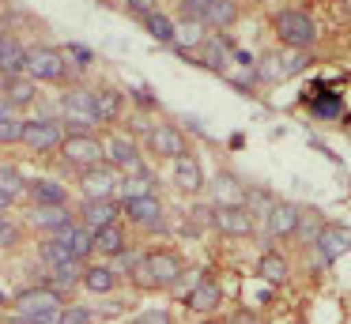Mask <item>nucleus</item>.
<instances>
[{
	"instance_id": "nucleus-1",
	"label": "nucleus",
	"mask_w": 351,
	"mask_h": 324,
	"mask_svg": "<svg viewBox=\"0 0 351 324\" xmlns=\"http://www.w3.org/2000/svg\"><path fill=\"white\" fill-rule=\"evenodd\" d=\"M132 279L136 286H152V290H167V286H178V279H185V260L178 249L170 245H155L132 264Z\"/></svg>"
},
{
	"instance_id": "nucleus-2",
	"label": "nucleus",
	"mask_w": 351,
	"mask_h": 324,
	"mask_svg": "<svg viewBox=\"0 0 351 324\" xmlns=\"http://www.w3.org/2000/svg\"><path fill=\"white\" fill-rule=\"evenodd\" d=\"M12 309H16L19 321L61 324V316H64V309H69V301H64V294L53 290V286H27V290H19L16 298H12Z\"/></svg>"
},
{
	"instance_id": "nucleus-3",
	"label": "nucleus",
	"mask_w": 351,
	"mask_h": 324,
	"mask_svg": "<svg viewBox=\"0 0 351 324\" xmlns=\"http://www.w3.org/2000/svg\"><path fill=\"white\" fill-rule=\"evenodd\" d=\"M61 162L72 166L76 173L95 170V166H106V143L95 132H69L61 143Z\"/></svg>"
},
{
	"instance_id": "nucleus-4",
	"label": "nucleus",
	"mask_w": 351,
	"mask_h": 324,
	"mask_svg": "<svg viewBox=\"0 0 351 324\" xmlns=\"http://www.w3.org/2000/svg\"><path fill=\"white\" fill-rule=\"evenodd\" d=\"M69 72H72L69 57H64V49H57V45H31V49H27L23 75H31L34 83H64Z\"/></svg>"
},
{
	"instance_id": "nucleus-5",
	"label": "nucleus",
	"mask_w": 351,
	"mask_h": 324,
	"mask_svg": "<svg viewBox=\"0 0 351 324\" xmlns=\"http://www.w3.org/2000/svg\"><path fill=\"white\" fill-rule=\"evenodd\" d=\"M69 136L64 121L57 117H31L23 121V147L34 155H61V143Z\"/></svg>"
},
{
	"instance_id": "nucleus-6",
	"label": "nucleus",
	"mask_w": 351,
	"mask_h": 324,
	"mask_svg": "<svg viewBox=\"0 0 351 324\" xmlns=\"http://www.w3.org/2000/svg\"><path fill=\"white\" fill-rule=\"evenodd\" d=\"M272 27H276V38H280L287 49H310L313 38H317L313 19L306 12H298V8H283V12H276Z\"/></svg>"
},
{
	"instance_id": "nucleus-7",
	"label": "nucleus",
	"mask_w": 351,
	"mask_h": 324,
	"mask_svg": "<svg viewBox=\"0 0 351 324\" xmlns=\"http://www.w3.org/2000/svg\"><path fill=\"white\" fill-rule=\"evenodd\" d=\"M61 113H64V128L69 132H91L99 125V117H95V90L72 87L61 98Z\"/></svg>"
},
{
	"instance_id": "nucleus-8",
	"label": "nucleus",
	"mask_w": 351,
	"mask_h": 324,
	"mask_svg": "<svg viewBox=\"0 0 351 324\" xmlns=\"http://www.w3.org/2000/svg\"><path fill=\"white\" fill-rule=\"evenodd\" d=\"M306 68V53L302 49H283V53H261L257 60V79L261 83H280V79H291Z\"/></svg>"
},
{
	"instance_id": "nucleus-9",
	"label": "nucleus",
	"mask_w": 351,
	"mask_h": 324,
	"mask_svg": "<svg viewBox=\"0 0 351 324\" xmlns=\"http://www.w3.org/2000/svg\"><path fill=\"white\" fill-rule=\"evenodd\" d=\"M147 147H152L155 158H182L189 151V140H185V132L174 121H155L147 128Z\"/></svg>"
},
{
	"instance_id": "nucleus-10",
	"label": "nucleus",
	"mask_w": 351,
	"mask_h": 324,
	"mask_svg": "<svg viewBox=\"0 0 351 324\" xmlns=\"http://www.w3.org/2000/svg\"><path fill=\"white\" fill-rule=\"evenodd\" d=\"M185 306L193 309L197 316H215V309L223 306V286H219V279L215 275H197L193 279V290L185 294Z\"/></svg>"
},
{
	"instance_id": "nucleus-11",
	"label": "nucleus",
	"mask_w": 351,
	"mask_h": 324,
	"mask_svg": "<svg viewBox=\"0 0 351 324\" xmlns=\"http://www.w3.org/2000/svg\"><path fill=\"white\" fill-rule=\"evenodd\" d=\"M106 166H114L121 177L144 173V158H140V147L129 140V136H110V140H106Z\"/></svg>"
},
{
	"instance_id": "nucleus-12",
	"label": "nucleus",
	"mask_w": 351,
	"mask_h": 324,
	"mask_svg": "<svg viewBox=\"0 0 351 324\" xmlns=\"http://www.w3.org/2000/svg\"><path fill=\"white\" fill-rule=\"evenodd\" d=\"M80 188H84V200H110V196L121 188V173L114 166H95V170L76 173Z\"/></svg>"
},
{
	"instance_id": "nucleus-13",
	"label": "nucleus",
	"mask_w": 351,
	"mask_h": 324,
	"mask_svg": "<svg viewBox=\"0 0 351 324\" xmlns=\"http://www.w3.org/2000/svg\"><path fill=\"white\" fill-rule=\"evenodd\" d=\"M348 249H351V226H340V223H328L325 230H321V238L313 241V253H317L321 268L336 264Z\"/></svg>"
},
{
	"instance_id": "nucleus-14",
	"label": "nucleus",
	"mask_w": 351,
	"mask_h": 324,
	"mask_svg": "<svg viewBox=\"0 0 351 324\" xmlns=\"http://www.w3.org/2000/svg\"><path fill=\"white\" fill-rule=\"evenodd\" d=\"M174 188L185 196H200L208 188V177H204V166L193 151H185L182 158H174Z\"/></svg>"
},
{
	"instance_id": "nucleus-15",
	"label": "nucleus",
	"mask_w": 351,
	"mask_h": 324,
	"mask_svg": "<svg viewBox=\"0 0 351 324\" xmlns=\"http://www.w3.org/2000/svg\"><path fill=\"white\" fill-rule=\"evenodd\" d=\"M121 211L132 219L136 226H144V230H162V219H167V211H162V200L159 196H136V200H121Z\"/></svg>"
},
{
	"instance_id": "nucleus-16",
	"label": "nucleus",
	"mask_w": 351,
	"mask_h": 324,
	"mask_svg": "<svg viewBox=\"0 0 351 324\" xmlns=\"http://www.w3.org/2000/svg\"><path fill=\"white\" fill-rule=\"evenodd\" d=\"M298 203H291V200H276V208L268 211V219H265V234L268 238H276V241H287V238H295V230H298Z\"/></svg>"
},
{
	"instance_id": "nucleus-17",
	"label": "nucleus",
	"mask_w": 351,
	"mask_h": 324,
	"mask_svg": "<svg viewBox=\"0 0 351 324\" xmlns=\"http://www.w3.org/2000/svg\"><path fill=\"white\" fill-rule=\"evenodd\" d=\"M212 226L223 234V238H250V234L257 230V219H253L245 208H215V223Z\"/></svg>"
},
{
	"instance_id": "nucleus-18",
	"label": "nucleus",
	"mask_w": 351,
	"mask_h": 324,
	"mask_svg": "<svg viewBox=\"0 0 351 324\" xmlns=\"http://www.w3.org/2000/svg\"><path fill=\"white\" fill-rule=\"evenodd\" d=\"M27 200L34 208H69V188L53 177H34L27 181Z\"/></svg>"
},
{
	"instance_id": "nucleus-19",
	"label": "nucleus",
	"mask_w": 351,
	"mask_h": 324,
	"mask_svg": "<svg viewBox=\"0 0 351 324\" xmlns=\"http://www.w3.org/2000/svg\"><path fill=\"white\" fill-rule=\"evenodd\" d=\"M117 219H121V203H117L114 196H110V200H84V208H80V223H84L87 230H106Z\"/></svg>"
},
{
	"instance_id": "nucleus-20",
	"label": "nucleus",
	"mask_w": 351,
	"mask_h": 324,
	"mask_svg": "<svg viewBox=\"0 0 351 324\" xmlns=\"http://www.w3.org/2000/svg\"><path fill=\"white\" fill-rule=\"evenodd\" d=\"M257 279H261V283H268V286H283V283L291 279L287 256H283L280 249H268V253H261V256H257Z\"/></svg>"
},
{
	"instance_id": "nucleus-21",
	"label": "nucleus",
	"mask_w": 351,
	"mask_h": 324,
	"mask_svg": "<svg viewBox=\"0 0 351 324\" xmlns=\"http://www.w3.org/2000/svg\"><path fill=\"white\" fill-rule=\"evenodd\" d=\"M125 113V95L117 87H95V117L99 125H117Z\"/></svg>"
},
{
	"instance_id": "nucleus-22",
	"label": "nucleus",
	"mask_w": 351,
	"mask_h": 324,
	"mask_svg": "<svg viewBox=\"0 0 351 324\" xmlns=\"http://www.w3.org/2000/svg\"><path fill=\"white\" fill-rule=\"evenodd\" d=\"M23 68H27V49L19 45V38L0 34V79L23 75Z\"/></svg>"
},
{
	"instance_id": "nucleus-23",
	"label": "nucleus",
	"mask_w": 351,
	"mask_h": 324,
	"mask_svg": "<svg viewBox=\"0 0 351 324\" xmlns=\"http://www.w3.org/2000/svg\"><path fill=\"white\" fill-rule=\"evenodd\" d=\"M84 290L87 294H114L117 290V268H110V264H87Z\"/></svg>"
},
{
	"instance_id": "nucleus-24",
	"label": "nucleus",
	"mask_w": 351,
	"mask_h": 324,
	"mask_svg": "<svg viewBox=\"0 0 351 324\" xmlns=\"http://www.w3.org/2000/svg\"><path fill=\"white\" fill-rule=\"evenodd\" d=\"M84 271H87L84 260H64V264H57V268H49V286H53V290L84 286Z\"/></svg>"
},
{
	"instance_id": "nucleus-25",
	"label": "nucleus",
	"mask_w": 351,
	"mask_h": 324,
	"mask_svg": "<svg viewBox=\"0 0 351 324\" xmlns=\"http://www.w3.org/2000/svg\"><path fill=\"white\" fill-rule=\"evenodd\" d=\"M245 188L238 177H230V173H219V181H215V208H245Z\"/></svg>"
},
{
	"instance_id": "nucleus-26",
	"label": "nucleus",
	"mask_w": 351,
	"mask_h": 324,
	"mask_svg": "<svg viewBox=\"0 0 351 324\" xmlns=\"http://www.w3.org/2000/svg\"><path fill=\"white\" fill-rule=\"evenodd\" d=\"M325 215H321L317 208H302L298 211V230H295V241H302V245L313 249V241L321 238V230H325Z\"/></svg>"
},
{
	"instance_id": "nucleus-27",
	"label": "nucleus",
	"mask_w": 351,
	"mask_h": 324,
	"mask_svg": "<svg viewBox=\"0 0 351 324\" xmlns=\"http://www.w3.org/2000/svg\"><path fill=\"white\" fill-rule=\"evenodd\" d=\"M95 256H121L125 253V226L114 223L106 230H95Z\"/></svg>"
},
{
	"instance_id": "nucleus-28",
	"label": "nucleus",
	"mask_w": 351,
	"mask_h": 324,
	"mask_svg": "<svg viewBox=\"0 0 351 324\" xmlns=\"http://www.w3.org/2000/svg\"><path fill=\"white\" fill-rule=\"evenodd\" d=\"M4 98H12V102L23 110V105H31L34 98H38V83H34L31 75H8V79H4Z\"/></svg>"
},
{
	"instance_id": "nucleus-29",
	"label": "nucleus",
	"mask_w": 351,
	"mask_h": 324,
	"mask_svg": "<svg viewBox=\"0 0 351 324\" xmlns=\"http://www.w3.org/2000/svg\"><path fill=\"white\" fill-rule=\"evenodd\" d=\"M144 27H147V34H152L155 42H162V45H174L178 42V23L170 19V15H162V12H152L144 19Z\"/></svg>"
},
{
	"instance_id": "nucleus-30",
	"label": "nucleus",
	"mask_w": 351,
	"mask_h": 324,
	"mask_svg": "<svg viewBox=\"0 0 351 324\" xmlns=\"http://www.w3.org/2000/svg\"><path fill=\"white\" fill-rule=\"evenodd\" d=\"M121 200H136V196H155V177L152 173H132V177H121Z\"/></svg>"
},
{
	"instance_id": "nucleus-31",
	"label": "nucleus",
	"mask_w": 351,
	"mask_h": 324,
	"mask_svg": "<svg viewBox=\"0 0 351 324\" xmlns=\"http://www.w3.org/2000/svg\"><path fill=\"white\" fill-rule=\"evenodd\" d=\"M64 223H72L69 208H34V226L46 230V238H49V234H57Z\"/></svg>"
},
{
	"instance_id": "nucleus-32",
	"label": "nucleus",
	"mask_w": 351,
	"mask_h": 324,
	"mask_svg": "<svg viewBox=\"0 0 351 324\" xmlns=\"http://www.w3.org/2000/svg\"><path fill=\"white\" fill-rule=\"evenodd\" d=\"M234 15H238L234 0H212V4H208V12H204V27L223 30V27H230V23H234Z\"/></svg>"
},
{
	"instance_id": "nucleus-33",
	"label": "nucleus",
	"mask_w": 351,
	"mask_h": 324,
	"mask_svg": "<svg viewBox=\"0 0 351 324\" xmlns=\"http://www.w3.org/2000/svg\"><path fill=\"white\" fill-rule=\"evenodd\" d=\"M215 208H208V203H200V208H193L189 215H185V234L189 238H200L204 230H215Z\"/></svg>"
},
{
	"instance_id": "nucleus-34",
	"label": "nucleus",
	"mask_w": 351,
	"mask_h": 324,
	"mask_svg": "<svg viewBox=\"0 0 351 324\" xmlns=\"http://www.w3.org/2000/svg\"><path fill=\"white\" fill-rule=\"evenodd\" d=\"M200 60H204V68H212V72H227V45H223V38H208V42L200 45Z\"/></svg>"
},
{
	"instance_id": "nucleus-35",
	"label": "nucleus",
	"mask_w": 351,
	"mask_h": 324,
	"mask_svg": "<svg viewBox=\"0 0 351 324\" xmlns=\"http://www.w3.org/2000/svg\"><path fill=\"white\" fill-rule=\"evenodd\" d=\"M276 208V196L268 192V188H261V192H250L245 196V211H250L253 219H257L261 226H265V219H268V211Z\"/></svg>"
},
{
	"instance_id": "nucleus-36",
	"label": "nucleus",
	"mask_w": 351,
	"mask_h": 324,
	"mask_svg": "<svg viewBox=\"0 0 351 324\" xmlns=\"http://www.w3.org/2000/svg\"><path fill=\"white\" fill-rule=\"evenodd\" d=\"M38 256L46 260V268H57V264H64V260H80V256H72V253H69V249H64L57 238H42Z\"/></svg>"
},
{
	"instance_id": "nucleus-37",
	"label": "nucleus",
	"mask_w": 351,
	"mask_h": 324,
	"mask_svg": "<svg viewBox=\"0 0 351 324\" xmlns=\"http://www.w3.org/2000/svg\"><path fill=\"white\" fill-rule=\"evenodd\" d=\"M310 113H313V117H321V121H332V117H340V113H343V102L336 95H317V98H310Z\"/></svg>"
},
{
	"instance_id": "nucleus-38",
	"label": "nucleus",
	"mask_w": 351,
	"mask_h": 324,
	"mask_svg": "<svg viewBox=\"0 0 351 324\" xmlns=\"http://www.w3.org/2000/svg\"><path fill=\"white\" fill-rule=\"evenodd\" d=\"M0 192H8L12 200H16L19 192H27V177L16 166H0Z\"/></svg>"
},
{
	"instance_id": "nucleus-39",
	"label": "nucleus",
	"mask_w": 351,
	"mask_h": 324,
	"mask_svg": "<svg viewBox=\"0 0 351 324\" xmlns=\"http://www.w3.org/2000/svg\"><path fill=\"white\" fill-rule=\"evenodd\" d=\"M178 42L182 45H204L208 38H204V23H189L185 19L182 27H178Z\"/></svg>"
},
{
	"instance_id": "nucleus-40",
	"label": "nucleus",
	"mask_w": 351,
	"mask_h": 324,
	"mask_svg": "<svg viewBox=\"0 0 351 324\" xmlns=\"http://www.w3.org/2000/svg\"><path fill=\"white\" fill-rule=\"evenodd\" d=\"M23 143V121H4L0 125V147H16Z\"/></svg>"
},
{
	"instance_id": "nucleus-41",
	"label": "nucleus",
	"mask_w": 351,
	"mask_h": 324,
	"mask_svg": "<svg viewBox=\"0 0 351 324\" xmlns=\"http://www.w3.org/2000/svg\"><path fill=\"white\" fill-rule=\"evenodd\" d=\"M129 324H174V316H170V309H140Z\"/></svg>"
},
{
	"instance_id": "nucleus-42",
	"label": "nucleus",
	"mask_w": 351,
	"mask_h": 324,
	"mask_svg": "<svg viewBox=\"0 0 351 324\" xmlns=\"http://www.w3.org/2000/svg\"><path fill=\"white\" fill-rule=\"evenodd\" d=\"M19 238H23V230H19V223H12V219H4V223H0V249H12Z\"/></svg>"
},
{
	"instance_id": "nucleus-43",
	"label": "nucleus",
	"mask_w": 351,
	"mask_h": 324,
	"mask_svg": "<svg viewBox=\"0 0 351 324\" xmlns=\"http://www.w3.org/2000/svg\"><path fill=\"white\" fill-rule=\"evenodd\" d=\"M91 321H95V313L87 306H69L61 316V324H91Z\"/></svg>"
},
{
	"instance_id": "nucleus-44",
	"label": "nucleus",
	"mask_w": 351,
	"mask_h": 324,
	"mask_svg": "<svg viewBox=\"0 0 351 324\" xmlns=\"http://www.w3.org/2000/svg\"><path fill=\"white\" fill-rule=\"evenodd\" d=\"M4 121H23V117H19V105L12 102V98L0 95V125H4Z\"/></svg>"
},
{
	"instance_id": "nucleus-45",
	"label": "nucleus",
	"mask_w": 351,
	"mask_h": 324,
	"mask_svg": "<svg viewBox=\"0 0 351 324\" xmlns=\"http://www.w3.org/2000/svg\"><path fill=\"white\" fill-rule=\"evenodd\" d=\"M129 12L140 15V19H147V15L155 12V0H129Z\"/></svg>"
},
{
	"instance_id": "nucleus-46",
	"label": "nucleus",
	"mask_w": 351,
	"mask_h": 324,
	"mask_svg": "<svg viewBox=\"0 0 351 324\" xmlns=\"http://www.w3.org/2000/svg\"><path fill=\"white\" fill-rule=\"evenodd\" d=\"M230 324H261V316L253 313V309H238V313L230 316Z\"/></svg>"
},
{
	"instance_id": "nucleus-47",
	"label": "nucleus",
	"mask_w": 351,
	"mask_h": 324,
	"mask_svg": "<svg viewBox=\"0 0 351 324\" xmlns=\"http://www.w3.org/2000/svg\"><path fill=\"white\" fill-rule=\"evenodd\" d=\"M64 57L80 60V64H91V53H87V49H80V45H72V49H64Z\"/></svg>"
},
{
	"instance_id": "nucleus-48",
	"label": "nucleus",
	"mask_w": 351,
	"mask_h": 324,
	"mask_svg": "<svg viewBox=\"0 0 351 324\" xmlns=\"http://www.w3.org/2000/svg\"><path fill=\"white\" fill-rule=\"evenodd\" d=\"M12 203H16V200H12V196H8V192H0V211H8V208H12Z\"/></svg>"
},
{
	"instance_id": "nucleus-49",
	"label": "nucleus",
	"mask_w": 351,
	"mask_h": 324,
	"mask_svg": "<svg viewBox=\"0 0 351 324\" xmlns=\"http://www.w3.org/2000/svg\"><path fill=\"white\" fill-rule=\"evenodd\" d=\"M197 324H227V321H219V316H200Z\"/></svg>"
},
{
	"instance_id": "nucleus-50",
	"label": "nucleus",
	"mask_w": 351,
	"mask_h": 324,
	"mask_svg": "<svg viewBox=\"0 0 351 324\" xmlns=\"http://www.w3.org/2000/svg\"><path fill=\"white\" fill-rule=\"evenodd\" d=\"M0 309H8V294L0 290Z\"/></svg>"
},
{
	"instance_id": "nucleus-51",
	"label": "nucleus",
	"mask_w": 351,
	"mask_h": 324,
	"mask_svg": "<svg viewBox=\"0 0 351 324\" xmlns=\"http://www.w3.org/2000/svg\"><path fill=\"white\" fill-rule=\"evenodd\" d=\"M12 324H34V321H19V316H16V321H12Z\"/></svg>"
},
{
	"instance_id": "nucleus-52",
	"label": "nucleus",
	"mask_w": 351,
	"mask_h": 324,
	"mask_svg": "<svg viewBox=\"0 0 351 324\" xmlns=\"http://www.w3.org/2000/svg\"><path fill=\"white\" fill-rule=\"evenodd\" d=\"M0 4H4V0H0Z\"/></svg>"
}]
</instances>
